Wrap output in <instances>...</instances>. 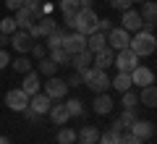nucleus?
Here are the masks:
<instances>
[{"mask_svg":"<svg viewBox=\"0 0 157 144\" xmlns=\"http://www.w3.org/2000/svg\"><path fill=\"white\" fill-rule=\"evenodd\" d=\"M113 66H115L118 71L131 73L136 66H139V55H136L134 50H128V47H123V50H118V53H115V58H113Z\"/></svg>","mask_w":157,"mask_h":144,"instance_id":"20e7f679","label":"nucleus"},{"mask_svg":"<svg viewBox=\"0 0 157 144\" xmlns=\"http://www.w3.org/2000/svg\"><path fill=\"white\" fill-rule=\"evenodd\" d=\"M121 105H123V110H136L139 107V94L136 92H123V100H121Z\"/></svg>","mask_w":157,"mask_h":144,"instance_id":"cd10ccee","label":"nucleus"},{"mask_svg":"<svg viewBox=\"0 0 157 144\" xmlns=\"http://www.w3.org/2000/svg\"><path fill=\"white\" fill-rule=\"evenodd\" d=\"M102 47H107V37L102 32L86 34V50H89V53H97V50H102Z\"/></svg>","mask_w":157,"mask_h":144,"instance_id":"412c9836","label":"nucleus"},{"mask_svg":"<svg viewBox=\"0 0 157 144\" xmlns=\"http://www.w3.org/2000/svg\"><path fill=\"white\" fill-rule=\"evenodd\" d=\"M0 144H11V139H8V136H0Z\"/></svg>","mask_w":157,"mask_h":144,"instance_id":"49530a36","label":"nucleus"},{"mask_svg":"<svg viewBox=\"0 0 157 144\" xmlns=\"http://www.w3.org/2000/svg\"><path fill=\"white\" fill-rule=\"evenodd\" d=\"M8 45H13V50H16V53L26 55V53L32 50V45H34V37L29 32H24V29H16V32L11 34V42H8Z\"/></svg>","mask_w":157,"mask_h":144,"instance_id":"9d476101","label":"nucleus"},{"mask_svg":"<svg viewBox=\"0 0 157 144\" xmlns=\"http://www.w3.org/2000/svg\"><path fill=\"white\" fill-rule=\"evenodd\" d=\"M39 87H42V81H39V73L34 71V68L24 73V84H21V89L29 94V97H32V94H37V92H39Z\"/></svg>","mask_w":157,"mask_h":144,"instance_id":"a211bd4d","label":"nucleus"},{"mask_svg":"<svg viewBox=\"0 0 157 144\" xmlns=\"http://www.w3.org/2000/svg\"><path fill=\"white\" fill-rule=\"evenodd\" d=\"M121 144H141V139L128 131V134H121Z\"/></svg>","mask_w":157,"mask_h":144,"instance_id":"ea45409f","label":"nucleus"},{"mask_svg":"<svg viewBox=\"0 0 157 144\" xmlns=\"http://www.w3.org/2000/svg\"><path fill=\"white\" fill-rule=\"evenodd\" d=\"M63 21H66L68 29H73L76 26V13H63Z\"/></svg>","mask_w":157,"mask_h":144,"instance_id":"37998d69","label":"nucleus"},{"mask_svg":"<svg viewBox=\"0 0 157 144\" xmlns=\"http://www.w3.org/2000/svg\"><path fill=\"white\" fill-rule=\"evenodd\" d=\"M113 107H115V102H113V97L107 92H100L94 97V102H92V110L97 115H107V113H113Z\"/></svg>","mask_w":157,"mask_h":144,"instance_id":"dca6fc26","label":"nucleus"},{"mask_svg":"<svg viewBox=\"0 0 157 144\" xmlns=\"http://www.w3.org/2000/svg\"><path fill=\"white\" fill-rule=\"evenodd\" d=\"M110 29H113V21H110V18H97V32L107 34Z\"/></svg>","mask_w":157,"mask_h":144,"instance_id":"58836bf2","label":"nucleus"},{"mask_svg":"<svg viewBox=\"0 0 157 144\" xmlns=\"http://www.w3.org/2000/svg\"><path fill=\"white\" fill-rule=\"evenodd\" d=\"M110 87L113 89H118V92H128L134 84H131V73H126V71H118V76L115 79H110Z\"/></svg>","mask_w":157,"mask_h":144,"instance_id":"5701e85b","label":"nucleus"},{"mask_svg":"<svg viewBox=\"0 0 157 144\" xmlns=\"http://www.w3.org/2000/svg\"><path fill=\"white\" fill-rule=\"evenodd\" d=\"M63 34H66L63 29H55L52 34H47V45H45V47H47V50H55V47H60V45H63Z\"/></svg>","mask_w":157,"mask_h":144,"instance_id":"2f4dec72","label":"nucleus"},{"mask_svg":"<svg viewBox=\"0 0 157 144\" xmlns=\"http://www.w3.org/2000/svg\"><path fill=\"white\" fill-rule=\"evenodd\" d=\"M139 102H141L144 107H155V105H157V89H155V84H149V87H144V89H141Z\"/></svg>","mask_w":157,"mask_h":144,"instance_id":"393cba45","label":"nucleus"},{"mask_svg":"<svg viewBox=\"0 0 157 144\" xmlns=\"http://www.w3.org/2000/svg\"><path fill=\"white\" fill-rule=\"evenodd\" d=\"M134 121H136V113H134V110H123V113H121V118H118V121L113 123L110 128H113V131H118V134H121L123 128H128V126H131Z\"/></svg>","mask_w":157,"mask_h":144,"instance_id":"b1692460","label":"nucleus"},{"mask_svg":"<svg viewBox=\"0 0 157 144\" xmlns=\"http://www.w3.org/2000/svg\"><path fill=\"white\" fill-rule=\"evenodd\" d=\"M66 84H68V89H71V87H78V84H81V76H78V73H73L71 79H66Z\"/></svg>","mask_w":157,"mask_h":144,"instance_id":"c03bdc74","label":"nucleus"},{"mask_svg":"<svg viewBox=\"0 0 157 144\" xmlns=\"http://www.w3.org/2000/svg\"><path fill=\"white\" fill-rule=\"evenodd\" d=\"M105 37H107V47H113L115 53L123 50V47H128V42H131V34L126 32L123 26H113Z\"/></svg>","mask_w":157,"mask_h":144,"instance_id":"0eeeda50","label":"nucleus"},{"mask_svg":"<svg viewBox=\"0 0 157 144\" xmlns=\"http://www.w3.org/2000/svg\"><path fill=\"white\" fill-rule=\"evenodd\" d=\"M73 144H78V142H73Z\"/></svg>","mask_w":157,"mask_h":144,"instance_id":"09e8293b","label":"nucleus"},{"mask_svg":"<svg viewBox=\"0 0 157 144\" xmlns=\"http://www.w3.org/2000/svg\"><path fill=\"white\" fill-rule=\"evenodd\" d=\"M6 8L8 11H18V8H24V0H6Z\"/></svg>","mask_w":157,"mask_h":144,"instance_id":"79ce46f5","label":"nucleus"},{"mask_svg":"<svg viewBox=\"0 0 157 144\" xmlns=\"http://www.w3.org/2000/svg\"><path fill=\"white\" fill-rule=\"evenodd\" d=\"M6 66H11V53L8 50H3V47H0V71H3V68Z\"/></svg>","mask_w":157,"mask_h":144,"instance_id":"a19ab883","label":"nucleus"},{"mask_svg":"<svg viewBox=\"0 0 157 144\" xmlns=\"http://www.w3.org/2000/svg\"><path fill=\"white\" fill-rule=\"evenodd\" d=\"M55 29H58V21H55L52 16H39L37 21L32 24V29H29V34H32V37L37 39V37H47V34H52Z\"/></svg>","mask_w":157,"mask_h":144,"instance_id":"6e6552de","label":"nucleus"},{"mask_svg":"<svg viewBox=\"0 0 157 144\" xmlns=\"http://www.w3.org/2000/svg\"><path fill=\"white\" fill-rule=\"evenodd\" d=\"M16 29H18V26H16L13 18H3V21H0V34H8V37H11Z\"/></svg>","mask_w":157,"mask_h":144,"instance_id":"f704fd0d","label":"nucleus"},{"mask_svg":"<svg viewBox=\"0 0 157 144\" xmlns=\"http://www.w3.org/2000/svg\"><path fill=\"white\" fill-rule=\"evenodd\" d=\"M110 6L115 8V11H128V8L134 6V0H110Z\"/></svg>","mask_w":157,"mask_h":144,"instance_id":"4c0bfd02","label":"nucleus"},{"mask_svg":"<svg viewBox=\"0 0 157 144\" xmlns=\"http://www.w3.org/2000/svg\"><path fill=\"white\" fill-rule=\"evenodd\" d=\"M139 16H141V21H155V18H157V6L152 3V0H147L144 6H141Z\"/></svg>","mask_w":157,"mask_h":144,"instance_id":"c85d7f7f","label":"nucleus"},{"mask_svg":"<svg viewBox=\"0 0 157 144\" xmlns=\"http://www.w3.org/2000/svg\"><path fill=\"white\" fill-rule=\"evenodd\" d=\"M128 50H134L139 58H144V55H152V53L157 50V39H155V34H149V32H136L134 37H131V42H128Z\"/></svg>","mask_w":157,"mask_h":144,"instance_id":"f03ea898","label":"nucleus"},{"mask_svg":"<svg viewBox=\"0 0 157 144\" xmlns=\"http://www.w3.org/2000/svg\"><path fill=\"white\" fill-rule=\"evenodd\" d=\"M97 144H121V134L113 131V128H107L105 134H100V142Z\"/></svg>","mask_w":157,"mask_h":144,"instance_id":"72a5a7b5","label":"nucleus"},{"mask_svg":"<svg viewBox=\"0 0 157 144\" xmlns=\"http://www.w3.org/2000/svg\"><path fill=\"white\" fill-rule=\"evenodd\" d=\"M78 76H81V84H86L94 94L107 92V89H110V76H107V71H100V68H86V71H81Z\"/></svg>","mask_w":157,"mask_h":144,"instance_id":"f257e3e1","label":"nucleus"},{"mask_svg":"<svg viewBox=\"0 0 157 144\" xmlns=\"http://www.w3.org/2000/svg\"><path fill=\"white\" fill-rule=\"evenodd\" d=\"M78 8H81V6H78V0H60V11L63 13H76Z\"/></svg>","mask_w":157,"mask_h":144,"instance_id":"c9c22d12","label":"nucleus"},{"mask_svg":"<svg viewBox=\"0 0 157 144\" xmlns=\"http://www.w3.org/2000/svg\"><path fill=\"white\" fill-rule=\"evenodd\" d=\"M58 144H73L76 142V131H73V128H68V126H63L60 131H58Z\"/></svg>","mask_w":157,"mask_h":144,"instance_id":"7c9ffc66","label":"nucleus"},{"mask_svg":"<svg viewBox=\"0 0 157 144\" xmlns=\"http://www.w3.org/2000/svg\"><path fill=\"white\" fill-rule=\"evenodd\" d=\"M11 66H13V71H16V73H26V71H32V60H29L26 55L16 58V63L11 60Z\"/></svg>","mask_w":157,"mask_h":144,"instance_id":"473e14b6","label":"nucleus"},{"mask_svg":"<svg viewBox=\"0 0 157 144\" xmlns=\"http://www.w3.org/2000/svg\"><path fill=\"white\" fill-rule=\"evenodd\" d=\"M37 73H42V76H55V73H58V63H52L50 58L45 55L42 60L37 63Z\"/></svg>","mask_w":157,"mask_h":144,"instance_id":"a878e982","label":"nucleus"},{"mask_svg":"<svg viewBox=\"0 0 157 144\" xmlns=\"http://www.w3.org/2000/svg\"><path fill=\"white\" fill-rule=\"evenodd\" d=\"M11 42V37H8V34H0V47H3V45H8Z\"/></svg>","mask_w":157,"mask_h":144,"instance_id":"a18cd8bd","label":"nucleus"},{"mask_svg":"<svg viewBox=\"0 0 157 144\" xmlns=\"http://www.w3.org/2000/svg\"><path fill=\"white\" fill-rule=\"evenodd\" d=\"M128 128H131V134H134V136L141 139V142L155 136V123H152V121H141V118H136V121L131 123Z\"/></svg>","mask_w":157,"mask_h":144,"instance_id":"4468645a","label":"nucleus"},{"mask_svg":"<svg viewBox=\"0 0 157 144\" xmlns=\"http://www.w3.org/2000/svg\"><path fill=\"white\" fill-rule=\"evenodd\" d=\"M47 115H50V121L55 123V126H66L68 123V110H66V105H60V102H55L52 100V105H50V110H47Z\"/></svg>","mask_w":157,"mask_h":144,"instance_id":"f3484780","label":"nucleus"},{"mask_svg":"<svg viewBox=\"0 0 157 144\" xmlns=\"http://www.w3.org/2000/svg\"><path fill=\"white\" fill-rule=\"evenodd\" d=\"M45 94L50 97V100H63V97L68 94V84H66V79L47 76V81H45Z\"/></svg>","mask_w":157,"mask_h":144,"instance_id":"1a4fd4ad","label":"nucleus"},{"mask_svg":"<svg viewBox=\"0 0 157 144\" xmlns=\"http://www.w3.org/2000/svg\"><path fill=\"white\" fill-rule=\"evenodd\" d=\"M76 142L78 144H97L100 142V131H97L94 126H84L81 131L76 134Z\"/></svg>","mask_w":157,"mask_h":144,"instance_id":"4be33fe9","label":"nucleus"},{"mask_svg":"<svg viewBox=\"0 0 157 144\" xmlns=\"http://www.w3.org/2000/svg\"><path fill=\"white\" fill-rule=\"evenodd\" d=\"M113 58H115V50H113V47H102V50L92 53V63H94V68H100V71H107V68L113 66Z\"/></svg>","mask_w":157,"mask_h":144,"instance_id":"ddd939ff","label":"nucleus"},{"mask_svg":"<svg viewBox=\"0 0 157 144\" xmlns=\"http://www.w3.org/2000/svg\"><path fill=\"white\" fill-rule=\"evenodd\" d=\"M6 105L11 107L13 113H24L29 107V94L24 92L21 87L18 89H11V92H6Z\"/></svg>","mask_w":157,"mask_h":144,"instance_id":"423d86ee","label":"nucleus"},{"mask_svg":"<svg viewBox=\"0 0 157 144\" xmlns=\"http://www.w3.org/2000/svg\"><path fill=\"white\" fill-rule=\"evenodd\" d=\"M50 105H52V100L47 97L45 92H37V94H32V97H29V110L37 113V115H47Z\"/></svg>","mask_w":157,"mask_h":144,"instance_id":"f8f14e48","label":"nucleus"},{"mask_svg":"<svg viewBox=\"0 0 157 144\" xmlns=\"http://www.w3.org/2000/svg\"><path fill=\"white\" fill-rule=\"evenodd\" d=\"M134 3H141V0H134Z\"/></svg>","mask_w":157,"mask_h":144,"instance_id":"de8ad7c7","label":"nucleus"},{"mask_svg":"<svg viewBox=\"0 0 157 144\" xmlns=\"http://www.w3.org/2000/svg\"><path fill=\"white\" fill-rule=\"evenodd\" d=\"M97 13L92 11V8H78L76 11V32H81V34H92V32H97Z\"/></svg>","mask_w":157,"mask_h":144,"instance_id":"7ed1b4c3","label":"nucleus"},{"mask_svg":"<svg viewBox=\"0 0 157 144\" xmlns=\"http://www.w3.org/2000/svg\"><path fill=\"white\" fill-rule=\"evenodd\" d=\"M66 105V110H68V115H84V102L78 100V97H73V100H68V102H63Z\"/></svg>","mask_w":157,"mask_h":144,"instance_id":"c756f323","label":"nucleus"},{"mask_svg":"<svg viewBox=\"0 0 157 144\" xmlns=\"http://www.w3.org/2000/svg\"><path fill=\"white\" fill-rule=\"evenodd\" d=\"M141 16L139 11H134V8H128V11H123V16H121V26L126 29V32H141Z\"/></svg>","mask_w":157,"mask_h":144,"instance_id":"2eb2a0df","label":"nucleus"},{"mask_svg":"<svg viewBox=\"0 0 157 144\" xmlns=\"http://www.w3.org/2000/svg\"><path fill=\"white\" fill-rule=\"evenodd\" d=\"M13 21H16V26H18V29L29 32V29H32V24L37 21V16H34L32 11H26V8H18V11H16V18H13Z\"/></svg>","mask_w":157,"mask_h":144,"instance_id":"aec40b11","label":"nucleus"},{"mask_svg":"<svg viewBox=\"0 0 157 144\" xmlns=\"http://www.w3.org/2000/svg\"><path fill=\"white\" fill-rule=\"evenodd\" d=\"M131 84H136V87H141V89L149 87V84H155V71L139 63V66L131 71Z\"/></svg>","mask_w":157,"mask_h":144,"instance_id":"9b49d317","label":"nucleus"},{"mask_svg":"<svg viewBox=\"0 0 157 144\" xmlns=\"http://www.w3.org/2000/svg\"><path fill=\"white\" fill-rule=\"evenodd\" d=\"M50 58L52 63H58V66H68V63H71V55H68L66 50H63V47H55V50H50Z\"/></svg>","mask_w":157,"mask_h":144,"instance_id":"bb28decb","label":"nucleus"},{"mask_svg":"<svg viewBox=\"0 0 157 144\" xmlns=\"http://www.w3.org/2000/svg\"><path fill=\"white\" fill-rule=\"evenodd\" d=\"M89 63H92V53H89V50H81V53H73V55H71V66L76 68V73L92 68Z\"/></svg>","mask_w":157,"mask_h":144,"instance_id":"6ab92c4d","label":"nucleus"},{"mask_svg":"<svg viewBox=\"0 0 157 144\" xmlns=\"http://www.w3.org/2000/svg\"><path fill=\"white\" fill-rule=\"evenodd\" d=\"M60 47L68 53V55H73V53H81V50H86V34L76 32V29H73L71 34H63V45H60Z\"/></svg>","mask_w":157,"mask_h":144,"instance_id":"39448f33","label":"nucleus"},{"mask_svg":"<svg viewBox=\"0 0 157 144\" xmlns=\"http://www.w3.org/2000/svg\"><path fill=\"white\" fill-rule=\"evenodd\" d=\"M29 53H32V55L37 58V60H42V58L47 55V47H45V45H37V42H34V45H32V50H29Z\"/></svg>","mask_w":157,"mask_h":144,"instance_id":"e433bc0d","label":"nucleus"}]
</instances>
